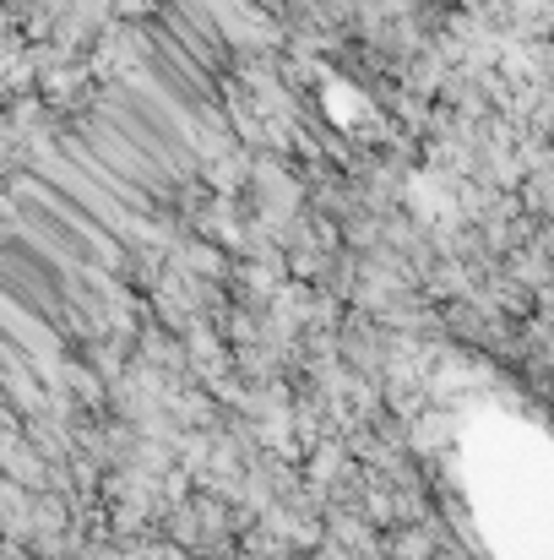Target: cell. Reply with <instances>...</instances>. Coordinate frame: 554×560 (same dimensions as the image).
<instances>
[{
    "instance_id": "6da1fadb",
    "label": "cell",
    "mask_w": 554,
    "mask_h": 560,
    "mask_svg": "<svg viewBox=\"0 0 554 560\" xmlns=\"http://www.w3.org/2000/svg\"><path fill=\"white\" fill-rule=\"evenodd\" d=\"M473 506L484 533L500 544V560H544L549 495H544V457L538 441H522L500 425L473 452Z\"/></svg>"
}]
</instances>
